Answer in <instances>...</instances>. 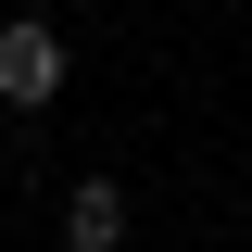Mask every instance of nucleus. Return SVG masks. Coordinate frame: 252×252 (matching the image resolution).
Segmentation results:
<instances>
[{
  "instance_id": "2",
  "label": "nucleus",
  "mask_w": 252,
  "mask_h": 252,
  "mask_svg": "<svg viewBox=\"0 0 252 252\" xmlns=\"http://www.w3.org/2000/svg\"><path fill=\"white\" fill-rule=\"evenodd\" d=\"M63 240H76V252H114V240H126V189H114V177H76V202H63Z\"/></svg>"
},
{
  "instance_id": "1",
  "label": "nucleus",
  "mask_w": 252,
  "mask_h": 252,
  "mask_svg": "<svg viewBox=\"0 0 252 252\" xmlns=\"http://www.w3.org/2000/svg\"><path fill=\"white\" fill-rule=\"evenodd\" d=\"M51 89H63V38L38 26V13H13V26H0V101H13V114H38Z\"/></svg>"
}]
</instances>
